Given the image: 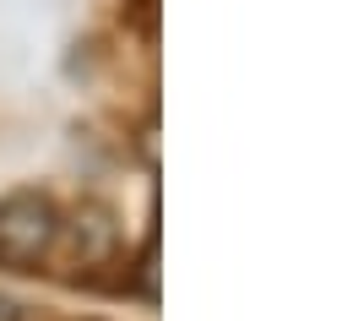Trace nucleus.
I'll list each match as a JSON object with an SVG mask.
<instances>
[{"label": "nucleus", "mask_w": 353, "mask_h": 321, "mask_svg": "<svg viewBox=\"0 0 353 321\" xmlns=\"http://www.w3.org/2000/svg\"><path fill=\"white\" fill-rule=\"evenodd\" d=\"M54 240V207L44 196H11L0 207V256L6 262H39Z\"/></svg>", "instance_id": "f257e3e1"}]
</instances>
